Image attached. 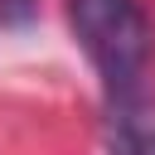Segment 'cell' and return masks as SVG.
Segmentation results:
<instances>
[{
  "instance_id": "6da1fadb",
  "label": "cell",
  "mask_w": 155,
  "mask_h": 155,
  "mask_svg": "<svg viewBox=\"0 0 155 155\" xmlns=\"http://www.w3.org/2000/svg\"><path fill=\"white\" fill-rule=\"evenodd\" d=\"M73 34L92 68L102 73L107 102H145V68H150V19L140 0H68Z\"/></svg>"
},
{
  "instance_id": "7a4b0ae2",
  "label": "cell",
  "mask_w": 155,
  "mask_h": 155,
  "mask_svg": "<svg viewBox=\"0 0 155 155\" xmlns=\"http://www.w3.org/2000/svg\"><path fill=\"white\" fill-rule=\"evenodd\" d=\"M111 155H155L150 102H121V107H111Z\"/></svg>"
},
{
  "instance_id": "3957f363",
  "label": "cell",
  "mask_w": 155,
  "mask_h": 155,
  "mask_svg": "<svg viewBox=\"0 0 155 155\" xmlns=\"http://www.w3.org/2000/svg\"><path fill=\"white\" fill-rule=\"evenodd\" d=\"M34 5H39V0H0V19H10V24H24V19L34 15Z\"/></svg>"
}]
</instances>
